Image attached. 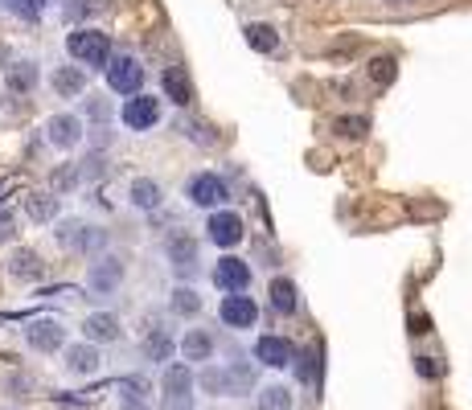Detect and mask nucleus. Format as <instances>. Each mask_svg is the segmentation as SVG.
<instances>
[{
    "label": "nucleus",
    "instance_id": "1",
    "mask_svg": "<svg viewBox=\"0 0 472 410\" xmlns=\"http://www.w3.org/2000/svg\"><path fill=\"white\" fill-rule=\"evenodd\" d=\"M54 238L58 247L74 250V255H103L108 250V230L95 222H82V218H58Z\"/></svg>",
    "mask_w": 472,
    "mask_h": 410
},
{
    "label": "nucleus",
    "instance_id": "2",
    "mask_svg": "<svg viewBox=\"0 0 472 410\" xmlns=\"http://www.w3.org/2000/svg\"><path fill=\"white\" fill-rule=\"evenodd\" d=\"M66 54L82 66V70H99L111 62V37L103 29H87L79 25L74 33H66Z\"/></svg>",
    "mask_w": 472,
    "mask_h": 410
},
{
    "label": "nucleus",
    "instance_id": "3",
    "mask_svg": "<svg viewBox=\"0 0 472 410\" xmlns=\"http://www.w3.org/2000/svg\"><path fill=\"white\" fill-rule=\"evenodd\" d=\"M124 284V259L119 255H95L87 267V292L90 295H116Z\"/></svg>",
    "mask_w": 472,
    "mask_h": 410
},
{
    "label": "nucleus",
    "instance_id": "4",
    "mask_svg": "<svg viewBox=\"0 0 472 410\" xmlns=\"http://www.w3.org/2000/svg\"><path fill=\"white\" fill-rule=\"evenodd\" d=\"M45 140L54 144L58 152H74L82 140H87V124L74 111H58V116L45 119Z\"/></svg>",
    "mask_w": 472,
    "mask_h": 410
},
{
    "label": "nucleus",
    "instance_id": "5",
    "mask_svg": "<svg viewBox=\"0 0 472 410\" xmlns=\"http://www.w3.org/2000/svg\"><path fill=\"white\" fill-rule=\"evenodd\" d=\"M25 345L33 353H62L66 349V324L54 316H37L25 324Z\"/></svg>",
    "mask_w": 472,
    "mask_h": 410
},
{
    "label": "nucleus",
    "instance_id": "6",
    "mask_svg": "<svg viewBox=\"0 0 472 410\" xmlns=\"http://www.w3.org/2000/svg\"><path fill=\"white\" fill-rule=\"evenodd\" d=\"M103 70H108V87L116 90V95H140V87H144V66L136 62L132 54L111 58Z\"/></svg>",
    "mask_w": 472,
    "mask_h": 410
},
{
    "label": "nucleus",
    "instance_id": "7",
    "mask_svg": "<svg viewBox=\"0 0 472 410\" xmlns=\"http://www.w3.org/2000/svg\"><path fill=\"white\" fill-rule=\"evenodd\" d=\"M119 119H124V127H132V132H152V127L161 124V98L132 95L124 103V111H119Z\"/></svg>",
    "mask_w": 472,
    "mask_h": 410
},
{
    "label": "nucleus",
    "instance_id": "8",
    "mask_svg": "<svg viewBox=\"0 0 472 410\" xmlns=\"http://www.w3.org/2000/svg\"><path fill=\"white\" fill-rule=\"evenodd\" d=\"M5 271H9V279H17V284H37V279H45V263L33 247H13L9 259H5Z\"/></svg>",
    "mask_w": 472,
    "mask_h": 410
},
{
    "label": "nucleus",
    "instance_id": "9",
    "mask_svg": "<svg viewBox=\"0 0 472 410\" xmlns=\"http://www.w3.org/2000/svg\"><path fill=\"white\" fill-rule=\"evenodd\" d=\"M62 366L71 377H90V374H99V366H103V353H99V345L79 340V345L62 349Z\"/></svg>",
    "mask_w": 472,
    "mask_h": 410
},
{
    "label": "nucleus",
    "instance_id": "10",
    "mask_svg": "<svg viewBox=\"0 0 472 410\" xmlns=\"http://www.w3.org/2000/svg\"><path fill=\"white\" fill-rule=\"evenodd\" d=\"M210 279H214L218 287H222V292H231V295H242L250 287V267L242 259H218V267L210 271Z\"/></svg>",
    "mask_w": 472,
    "mask_h": 410
},
{
    "label": "nucleus",
    "instance_id": "11",
    "mask_svg": "<svg viewBox=\"0 0 472 410\" xmlns=\"http://www.w3.org/2000/svg\"><path fill=\"white\" fill-rule=\"evenodd\" d=\"M205 230H210V242H214V247H239L242 242V218L231 214V210H214L210 222H205Z\"/></svg>",
    "mask_w": 472,
    "mask_h": 410
},
{
    "label": "nucleus",
    "instance_id": "12",
    "mask_svg": "<svg viewBox=\"0 0 472 410\" xmlns=\"http://www.w3.org/2000/svg\"><path fill=\"white\" fill-rule=\"evenodd\" d=\"M189 201L194 205H205V210H218L226 201V185L218 181V172H197L189 181Z\"/></svg>",
    "mask_w": 472,
    "mask_h": 410
},
{
    "label": "nucleus",
    "instance_id": "13",
    "mask_svg": "<svg viewBox=\"0 0 472 410\" xmlns=\"http://www.w3.org/2000/svg\"><path fill=\"white\" fill-rule=\"evenodd\" d=\"M37 82H42V70H37V62H29V58H13L9 70H5V90L9 95H33Z\"/></svg>",
    "mask_w": 472,
    "mask_h": 410
},
{
    "label": "nucleus",
    "instance_id": "14",
    "mask_svg": "<svg viewBox=\"0 0 472 410\" xmlns=\"http://www.w3.org/2000/svg\"><path fill=\"white\" fill-rule=\"evenodd\" d=\"M82 340H87V345H111V340H119V316L90 312L87 321H82Z\"/></svg>",
    "mask_w": 472,
    "mask_h": 410
},
{
    "label": "nucleus",
    "instance_id": "15",
    "mask_svg": "<svg viewBox=\"0 0 472 410\" xmlns=\"http://www.w3.org/2000/svg\"><path fill=\"white\" fill-rule=\"evenodd\" d=\"M50 87H54L58 98H82L87 95V70L82 66H54Z\"/></svg>",
    "mask_w": 472,
    "mask_h": 410
},
{
    "label": "nucleus",
    "instance_id": "16",
    "mask_svg": "<svg viewBox=\"0 0 472 410\" xmlns=\"http://www.w3.org/2000/svg\"><path fill=\"white\" fill-rule=\"evenodd\" d=\"M292 357H296V349L288 345L284 337H259L255 361H263V366H271V369H284V366H292Z\"/></svg>",
    "mask_w": 472,
    "mask_h": 410
},
{
    "label": "nucleus",
    "instance_id": "17",
    "mask_svg": "<svg viewBox=\"0 0 472 410\" xmlns=\"http://www.w3.org/2000/svg\"><path fill=\"white\" fill-rule=\"evenodd\" d=\"M222 321L231 324V329H250V324L259 321V308L250 295H226L222 300Z\"/></svg>",
    "mask_w": 472,
    "mask_h": 410
},
{
    "label": "nucleus",
    "instance_id": "18",
    "mask_svg": "<svg viewBox=\"0 0 472 410\" xmlns=\"http://www.w3.org/2000/svg\"><path fill=\"white\" fill-rule=\"evenodd\" d=\"M25 214H29V222H37V226H54L58 218H62V201H58L54 193H29Z\"/></svg>",
    "mask_w": 472,
    "mask_h": 410
},
{
    "label": "nucleus",
    "instance_id": "19",
    "mask_svg": "<svg viewBox=\"0 0 472 410\" xmlns=\"http://www.w3.org/2000/svg\"><path fill=\"white\" fill-rule=\"evenodd\" d=\"M169 263L177 275H189V271H197V242L185 238V234H177V238H169Z\"/></svg>",
    "mask_w": 472,
    "mask_h": 410
},
{
    "label": "nucleus",
    "instance_id": "20",
    "mask_svg": "<svg viewBox=\"0 0 472 410\" xmlns=\"http://www.w3.org/2000/svg\"><path fill=\"white\" fill-rule=\"evenodd\" d=\"M177 349H181V357H185V366L189 361H210V353H214V337H210L205 329H189Z\"/></svg>",
    "mask_w": 472,
    "mask_h": 410
},
{
    "label": "nucleus",
    "instance_id": "21",
    "mask_svg": "<svg viewBox=\"0 0 472 410\" xmlns=\"http://www.w3.org/2000/svg\"><path fill=\"white\" fill-rule=\"evenodd\" d=\"M161 394H194V369L185 361H169L161 374Z\"/></svg>",
    "mask_w": 472,
    "mask_h": 410
},
{
    "label": "nucleus",
    "instance_id": "22",
    "mask_svg": "<svg viewBox=\"0 0 472 410\" xmlns=\"http://www.w3.org/2000/svg\"><path fill=\"white\" fill-rule=\"evenodd\" d=\"M127 197H132L136 210H161V201H165L161 185H156L152 177H136L132 189H127Z\"/></svg>",
    "mask_w": 472,
    "mask_h": 410
},
{
    "label": "nucleus",
    "instance_id": "23",
    "mask_svg": "<svg viewBox=\"0 0 472 410\" xmlns=\"http://www.w3.org/2000/svg\"><path fill=\"white\" fill-rule=\"evenodd\" d=\"M161 87H165V95H169L177 107H185L189 98H194V87H189V79H185L181 66H169V70L161 74Z\"/></svg>",
    "mask_w": 472,
    "mask_h": 410
},
{
    "label": "nucleus",
    "instance_id": "24",
    "mask_svg": "<svg viewBox=\"0 0 472 410\" xmlns=\"http://www.w3.org/2000/svg\"><path fill=\"white\" fill-rule=\"evenodd\" d=\"M173 349H177V345H173V337H169V332H165V329H152L148 337L140 340V353L148 357V361H169V357H173Z\"/></svg>",
    "mask_w": 472,
    "mask_h": 410
},
{
    "label": "nucleus",
    "instance_id": "25",
    "mask_svg": "<svg viewBox=\"0 0 472 410\" xmlns=\"http://www.w3.org/2000/svg\"><path fill=\"white\" fill-rule=\"evenodd\" d=\"M82 185V172H79V164H58L54 172H50V193H71V189H79Z\"/></svg>",
    "mask_w": 472,
    "mask_h": 410
},
{
    "label": "nucleus",
    "instance_id": "26",
    "mask_svg": "<svg viewBox=\"0 0 472 410\" xmlns=\"http://www.w3.org/2000/svg\"><path fill=\"white\" fill-rule=\"evenodd\" d=\"M169 308H173L177 316H197V312H202V295H197L194 287H173Z\"/></svg>",
    "mask_w": 472,
    "mask_h": 410
},
{
    "label": "nucleus",
    "instance_id": "27",
    "mask_svg": "<svg viewBox=\"0 0 472 410\" xmlns=\"http://www.w3.org/2000/svg\"><path fill=\"white\" fill-rule=\"evenodd\" d=\"M259 410H292V390L288 386H263L259 390Z\"/></svg>",
    "mask_w": 472,
    "mask_h": 410
},
{
    "label": "nucleus",
    "instance_id": "28",
    "mask_svg": "<svg viewBox=\"0 0 472 410\" xmlns=\"http://www.w3.org/2000/svg\"><path fill=\"white\" fill-rule=\"evenodd\" d=\"M5 13H13L17 21H42L45 17V0H5Z\"/></svg>",
    "mask_w": 472,
    "mask_h": 410
},
{
    "label": "nucleus",
    "instance_id": "29",
    "mask_svg": "<svg viewBox=\"0 0 472 410\" xmlns=\"http://www.w3.org/2000/svg\"><path fill=\"white\" fill-rule=\"evenodd\" d=\"M247 45L250 50H259V54H271L279 45V37H276V29L271 25H247Z\"/></svg>",
    "mask_w": 472,
    "mask_h": 410
},
{
    "label": "nucleus",
    "instance_id": "30",
    "mask_svg": "<svg viewBox=\"0 0 472 410\" xmlns=\"http://www.w3.org/2000/svg\"><path fill=\"white\" fill-rule=\"evenodd\" d=\"M271 303H276V312H296V284L292 279H271Z\"/></svg>",
    "mask_w": 472,
    "mask_h": 410
},
{
    "label": "nucleus",
    "instance_id": "31",
    "mask_svg": "<svg viewBox=\"0 0 472 410\" xmlns=\"http://www.w3.org/2000/svg\"><path fill=\"white\" fill-rule=\"evenodd\" d=\"M82 111H87V119H90V124H99V127H108L111 116H116L103 95H87V98H82Z\"/></svg>",
    "mask_w": 472,
    "mask_h": 410
},
{
    "label": "nucleus",
    "instance_id": "32",
    "mask_svg": "<svg viewBox=\"0 0 472 410\" xmlns=\"http://www.w3.org/2000/svg\"><path fill=\"white\" fill-rule=\"evenodd\" d=\"M13 238H17V214H13V210H0V247Z\"/></svg>",
    "mask_w": 472,
    "mask_h": 410
},
{
    "label": "nucleus",
    "instance_id": "33",
    "mask_svg": "<svg viewBox=\"0 0 472 410\" xmlns=\"http://www.w3.org/2000/svg\"><path fill=\"white\" fill-rule=\"evenodd\" d=\"M337 135H341V140H362V135H365V119H341Z\"/></svg>",
    "mask_w": 472,
    "mask_h": 410
},
{
    "label": "nucleus",
    "instance_id": "34",
    "mask_svg": "<svg viewBox=\"0 0 472 410\" xmlns=\"http://www.w3.org/2000/svg\"><path fill=\"white\" fill-rule=\"evenodd\" d=\"M161 410H194V394H161Z\"/></svg>",
    "mask_w": 472,
    "mask_h": 410
},
{
    "label": "nucleus",
    "instance_id": "35",
    "mask_svg": "<svg viewBox=\"0 0 472 410\" xmlns=\"http://www.w3.org/2000/svg\"><path fill=\"white\" fill-rule=\"evenodd\" d=\"M29 390H33V377H29V374H13L9 377V394H13V398H29Z\"/></svg>",
    "mask_w": 472,
    "mask_h": 410
},
{
    "label": "nucleus",
    "instance_id": "36",
    "mask_svg": "<svg viewBox=\"0 0 472 410\" xmlns=\"http://www.w3.org/2000/svg\"><path fill=\"white\" fill-rule=\"evenodd\" d=\"M370 74H374L378 82H391L394 79V62H391V58H378V62L370 66Z\"/></svg>",
    "mask_w": 472,
    "mask_h": 410
},
{
    "label": "nucleus",
    "instance_id": "37",
    "mask_svg": "<svg viewBox=\"0 0 472 410\" xmlns=\"http://www.w3.org/2000/svg\"><path fill=\"white\" fill-rule=\"evenodd\" d=\"M415 369H419V374H423V377H439V374H444V369L436 366V357H419V361H415Z\"/></svg>",
    "mask_w": 472,
    "mask_h": 410
},
{
    "label": "nucleus",
    "instance_id": "38",
    "mask_svg": "<svg viewBox=\"0 0 472 410\" xmlns=\"http://www.w3.org/2000/svg\"><path fill=\"white\" fill-rule=\"evenodd\" d=\"M119 410H152L144 398H119Z\"/></svg>",
    "mask_w": 472,
    "mask_h": 410
},
{
    "label": "nucleus",
    "instance_id": "39",
    "mask_svg": "<svg viewBox=\"0 0 472 410\" xmlns=\"http://www.w3.org/2000/svg\"><path fill=\"white\" fill-rule=\"evenodd\" d=\"M9 62H13V50H9V45H5V42H0V74L9 70Z\"/></svg>",
    "mask_w": 472,
    "mask_h": 410
},
{
    "label": "nucleus",
    "instance_id": "40",
    "mask_svg": "<svg viewBox=\"0 0 472 410\" xmlns=\"http://www.w3.org/2000/svg\"><path fill=\"white\" fill-rule=\"evenodd\" d=\"M5 410H17V406H5Z\"/></svg>",
    "mask_w": 472,
    "mask_h": 410
}]
</instances>
